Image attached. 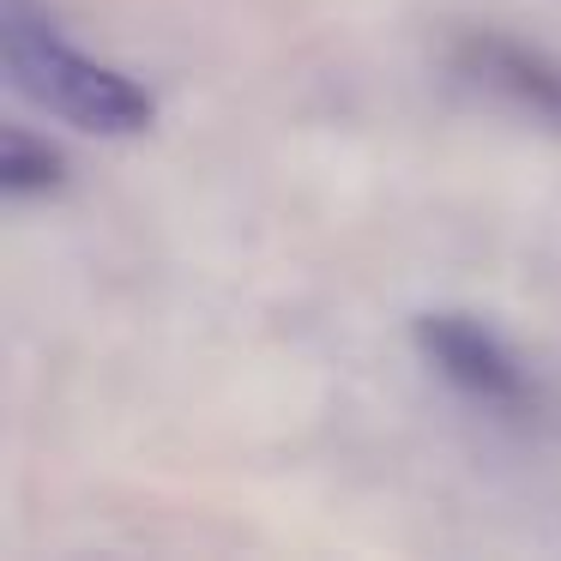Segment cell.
I'll return each mask as SVG.
<instances>
[{
  "mask_svg": "<svg viewBox=\"0 0 561 561\" xmlns=\"http://www.w3.org/2000/svg\"><path fill=\"white\" fill-rule=\"evenodd\" d=\"M447 61L471 91H483V98L507 103L513 115H531L537 127L561 134V61L543 55L537 43H519L507 31H465Z\"/></svg>",
  "mask_w": 561,
  "mask_h": 561,
  "instance_id": "cell-3",
  "label": "cell"
},
{
  "mask_svg": "<svg viewBox=\"0 0 561 561\" xmlns=\"http://www.w3.org/2000/svg\"><path fill=\"white\" fill-rule=\"evenodd\" d=\"M67 182V158L49 146V139L25 134V127H7L0 134V187L13 199H37V194H55Z\"/></svg>",
  "mask_w": 561,
  "mask_h": 561,
  "instance_id": "cell-4",
  "label": "cell"
},
{
  "mask_svg": "<svg viewBox=\"0 0 561 561\" xmlns=\"http://www.w3.org/2000/svg\"><path fill=\"white\" fill-rule=\"evenodd\" d=\"M416 351H423V363L447 387H459L483 411H495V416H537L543 411V380L477 314H423L416 320Z\"/></svg>",
  "mask_w": 561,
  "mask_h": 561,
  "instance_id": "cell-2",
  "label": "cell"
},
{
  "mask_svg": "<svg viewBox=\"0 0 561 561\" xmlns=\"http://www.w3.org/2000/svg\"><path fill=\"white\" fill-rule=\"evenodd\" d=\"M0 67L25 103L98 139H134L158 122V98L134 73L73 49L49 7L0 0Z\"/></svg>",
  "mask_w": 561,
  "mask_h": 561,
  "instance_id": "cell-1",
  "label": "cell"
}]
</instances>
